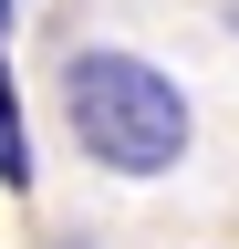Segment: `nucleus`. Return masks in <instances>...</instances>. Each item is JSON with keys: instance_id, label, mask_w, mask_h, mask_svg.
Segmentation results:
<instances>
[{"instance_id": "3", "label": "nucleus", "mask_w": 239, "mask_h": 249, "mask_svg": "<svg viewBox=\"0 0 239 249\" xmlns=\"http://www.w3.org/2000/svg\"><path fill=\"white\" fill-rule=\"evenodd\" d=\"M219 21H229V31H239V0H219Z\"/></svg>"}, {"instance_id": "1", "label": "nucleus", "mask_w": 239, "mask_h": 249, "mask_svg": "<svg viewBox=\"0 0 239 249\" xmlns=\"http://www.w3.org/2000/svg\"><path fill=\"white\" fill-rule=\"evenodd\" d=\"M63 124H73V145L94 156L104 177H166L177 156H187V135H198L187 83H177L166 62L125 52V42L63 52Z\"/></svg>"}, {"instance_id": "2", "label": "nucleus", "mask_w": 239, "mask_h": 249, "mask_svg": "<svg viewBox=\"0 0 239 249\" xmlns=\"http://www.w3.org/2000/svg\"><path fill=\"white\" fill-rule=\"evenodd\" d=\"M0 187H32V124H21V83H11V52H0Z\"/></svg>"}, {"instance_id": "5", "label": "nucleus", "mask_w": 239, "mask_h": 249, "mask_svg": "<svg viewBox=\"0 0 239 249\" xmlns=\"http://www.w3.org/2000/svg\"><path fill=\"white\" fill-rule=\"evenodd\" d=\"M0 21H11V0H0Z\"/></svg>"}, {"instance_id": "4", "label": "nucleus", "mask_w": 239, "mask_h": 249, "mask_svg": "<svg viewBox=\"0 0 239 249\" xmlns=\"http://www.w3.org/2000/svg\"><path fill=\"white\" fill-rule=\"evenodd\" d=\"M52 249H94V239H52Z\"/></svg>"}]
</instances>
